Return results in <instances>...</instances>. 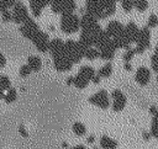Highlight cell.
<instances>
[{
    "instance_id": "obj_39",
    "label": "cell",
    "mask_w": 158,
    "mask_h": 149,
    "mask_svg": "<svg viewBox=\"0 0 158 149\" xmlns=\"http://www.w3.org/2000/svg\"><path fill=\"white\" fill-rule=\"evenodd\" d=\"M1 1H2V4L6 6V9L14 7V5H15V2H16V0H1Z\"/></svg>"
},
{
    "instance_id": "obj_22",
    "label": "cell",
    "mask_w": 158,
    "mask_h": 149,
    "mask_svg": "<svg viewBox=\"0 0 158 149\" xmlns=\"http://www.w3.org/2000/svg\"><path fill=\"white\" fill-rule=\"evenodd\" d=\"M99 1H100L101 6L104 7V11H105L106 16H110V15L115 14V11H116V5H115L116 0H99Z\"/></svg>"
},
{
    "instance_id": "obj_9",
    "label": "cell",
    "mask_w": 158,
    "mask_h": 149,
    "mask_svg": "<svg viewBox=\"0 0 158 149\" xmlns=\"http://www.w3.org/2000/svg\"><path fill=\"white\" fill-rule=\"evenodd\" d=\"M32 42H33V44H35V47L37 48L38 52H41V53L48 52V49H49V42H51L48 33H46V32H43V31L40 30L38 33L32 39Z\"/></svg>"
},
{
    "instance_id": "obj_4",
    "label": "cell",
    "mask_w": 158,
    "mask_h": 149,
    "mask_svg": "<svg viewBox=\"0 0 158 149\" xmlns=\"http://www.w3.org/2000/svg\"><path fill=\"white\" fill-rule=\"evenodd\" d=\"M28 18H30V15H28V10L25 6V4L21 1H16L14 5V10H12V21L16 23L23 25Z\"/></svg>"
},
{
    "instance_id": "obj_21",
    "label": "cell",
    "mask_w": 158,
    "mask_h": 149,
    "mask_svg": "<svg viewBox=\"0 0 158 149\" xmlns=\"http://www.w3.org/2000/svg\"><path fill=\"white\" fill-rule=\"evenodd\" d=\"M27 65L31 68L32 71H38L42 68V60L38 55H30L27 58Z\"/></svg>"
},
{
    "instance_id": "obj_27",
    "label": "cell",
    "mask_w": 158,
    "mask_h": 149,
    "mask_svg": "<svg viewBox=\"0 0 158 149\" xmlns=\"http://www.w3.org/2000/svg\"><path fill=\"white\" fill-rule=\"evenodd\" d=\"M72 129H73L74 134L78 135V137H81V135H84V134L86 133V127H85L81 122H74Z\"/></svg>"
},
{
    "instance_id": "obj_23",
    "label": "cell",
    "mask_w": 158,
    "mask_h": 149,
    "mask_svg": "<svg viewBox=\"0 0 158 149\" xmlns=\"http://www.w3.org/2000/svg\"><path fill=\"white\" fill-rule=\"evenodd\" d=\"M78 74H80L81 76H84V78L88 79L89 81H91V79L95 76L96 73H95V70H94L93 66H90V65H83V66H80Z\"/></svg>"
},
{
    "instance_id": "obj_36",
    "label": "cell",
    "mask_w": 158,
    "mask_h": 149,
    "mask_svg": "<svg viewBox=\"0 0 158 149\" xmlns=\"http://www.w3.org/2000/svg\"><path fill=\"white\" fill-rule=\"evenodd\" d=\"M1 20L4 22H11L12 21V12H10L9 10L1 12Z\"/></svg>"
},
{
    "instance_id": "obj_29",
    "label": "cell",
    "mask_w": 158,
    "mask_h": 149,
    "mask_svg": "<svg viewBox=\"0 0 158 149\" xmlns=\"http://www.w3.org/2000/svg\"><path fill=\"white\" fill-rule=\"evenodd\" d=\"M11 87V81H10V79H9V76H6V75H1L0 76V89L1 90H9Z\"/></svg>"
},
{
    "instance_id": "obj_24",
    "label": "cell",
    "mask_w": 158,
    "mask_h": 149,
    "mask_svg": "<svg viewBox=\"0 0 158 149\" xmlns=\"http://www.w3.org/2000/svg\"><path fill=\"white\" fill-rule=\"evenodd\" d=\"M88 84H89V80L88 79H85L84 76H81L80 74H77L75 76H74V86L77 87V89H85L86 86H88Z\"/></svg>"
},
{
    "instance_id": "obj_13",
    "label": "cell",
    "mask_w": 158,
    "mask_h": 149,
    "mask_svg": "<svg viewBox=\"0 0 158 149\" xmlns=\"http://www.w3.org/2000/svg\"><path fill=\"white\" fill-rule=\"evenodd\" d=\"M53 64H54V68H56L57 71H68L73 66V63L69 60V58L67 55H62V57L54 58L53 59Z\"/></svg>"
},
{
    "instance_id": "obj_28",
    "label": "cell",
    "mask_w": 158,
    "mask_h": 149,
    "mask_svg": "<svg viewBox=\"0 0 158 149\" xmlns=\"http://www.w3.org/2000/svg\"><path fill=\"white\" fill-rule=\"evenodd\" d=\"M84 57H85L86 59H89V60H94V59H96L98 57H100V52H99L96 48L90 47V48H88V49L85 50Z\"/></svg>"
},
{
    "instance_id": "obj_41",
    "label": "cell",
    "mask_w": 158,
    "mask_h": 149,
    "mask_svg": "<svg viewBox=\"0 0 158 149\" xmlns=\"http://www.w3.org/2000/svg\"><path fill=\"white\" fill-rule=\"evenodd\" d=\"M6 65V58H5V55L0 52V68H2V66H5Z\"/></svg>"
},
{
    "instance_id": "obj_16",
    "label": "cell",
    "mask_w": 158,
    "mask_h": 149,
    "mask_svg": "<svg viewBox=\"0 0 158 149\" xmlns=\"http://www.w3.org/2000/svg\"><path fill=\"white\" fill-rule=\"evenodd\" d=\"M115 50H116V47L115 44L112 43V39H110V42L107 44H105L99 52H100V58L104 59V60H111L115 55Z\"/></svg>"
},
{
    "instance_id": "obj_26",
    "label": "cell",
    "mask_w": 158,
    "mask_h": 149,
    "mask_svg": "<svg viewBox=\"0 0 158 149\" xmlns=\"http://www.w3.org/2000/svg\"><path fill=\"white\" fill-rule=\"evenodd\" d=\"M111 74H112V65H111V63H106L98 71V75L100 78H109Z\"/></svg>"
},
{
    "instance_id": "obj_43",
    "label": "cell",
    "mask_w": 158,
    "mask_h": 149,
    "mask_svg": "<svg viewBox=\"0 0 158 149\" xmlns=\"http://www.w3.org/2000/svg\"><path fill=\"white\" fill-rule=\"evenodd\" d=\"M100 80H101V78H100L98 74H95V76L91 79V81H93L94 84H99V83H100Z\"/></svg>"
},
{
    "instance_id": "obj_35",
    "label": "cell",
    "mask_w": 158,
    "mask_h": 149,
    "mask_svg": "<svg viewBox=\"0 0 158 149\" xmlns=\"http://www.w3.org/2000/svg\"><path fill=\"white\" fill-rule=\"evenodd\" d=\"M121 6H122V9L125 10V11H131L132 10V7H133V0H123L122 2H121Z\"/></svg>"
},
{
    "instance_id": "obj_10",
    "label": "cell",
    "mask_w": 158,
    "mask_h": 149,
    "mask_svg": "<svg viewBox=\"0 0 158 149\" xmlns=\"http://www.w3.org/2000/svg\"><path fill=\"white\" fill-rule=\"evenodd\" d=\"M48 52L51 53L52 58H58L62 55H65V47H64V42L60 38H53L49 42V49Z\"/></svg>"
},
{
    "instance_id": "obj_19",
    "label": "cell",
    "mask_w": 158,
    "mask_h": 149,
    "mask_svg": "<svg viewBox=\"0 0 158 149\" xmlns=\"http://www.w3.org/2000/svg\"><path fill=\"white\" fill-rule=\"evenodd\" d=\"M112 39V43L115 44V47H116V49L117 48H125V49H130L131 47H130V44H131V42L126 38V36L122 33V34H120V36H117V37H114V38H111Z\"/></svg>"
},
{
    "instance_id": "obj_33",
    "label": "cell",
    "mask_w": 158,
    "mask_h": 149,
    "mask_svg": "<svg viewBox=\"0 0 158 149\" xmlns=\"http://www.w3.org/2000/svg\"><path fill=\"white\" fill-rule=\"evenodd\" d=\"M158 25V16L154 15V14H151L148 16V20H147V27H156Z\"/></svg>"
},
{
    "instance_id": "obj_45",
    "label": "cell",
    "mask_w": 158,
    "mask_h": 149,
    "mask_svg": "<svg viewBox=\"0 0 158 149\" xmlns=\"http://www.w3.org/2000/svg\"><path fill=\"white\" fill-rule=\"evenodd\" d=\"M68 149H86L84 144H78V145H74L72 148H68Z\"/></svg>"
},
{
    "instance_id": "obj_15",
    "label": "cell",
    "mask_w": 158,
    "mask_h": 149,
    "mask_svg": "<svg viewBox=\"0 0 158 149\" xmlns=\"http://www.w3.org/2000/svg\"><path fill=\"white\" fill-rule=\"evenodd\" d=\"M123 34L126 36V38L132 43V42H137V38H138V34H139V30L138 27L136 26L135 22H128L126 26H125V31H123Z\"/></svg>"
},
{
    "instance_id": "obj_52",
    "label": "cell",
    "mask_w": 158,
    "mask_h": 149,
    "mask_svg": "<svg viewBox=\"0 0 158 149\" xmlns=\"http://www.w3.org/2000/svg\"><path fill=\"white\" fill-rule=\"evenodd\" d=\"M116 1H121V2H122V1H123V0H116Z\"/></svg>"
},
{
    "instance_id": "obj_50",
    "label": "cell",
    "mask_w": 158,
    "mask_h": 149,
    "mask_svg": "<svg viewBox=\"0 0 158 149\" xmlns=\"http://www.w3.org/2000/svg\"><path fill=\"white\" fill-rule=\"evenodd\" d=\"M154 54H156V55H158V43L156 44V48H154Z\"/></svg>"
},
{
    "instance_id": "obj_25",
    "label": "cell",
    "mask_w": 158,
    "mask_h": 149,
    "mask_svg": "<svg viewBox=\"0 0 158 149\" xmlns=\"http://www.w3.org/2000/svg\"><path fill=\"white\" fill-rule=\"evenodd\" d=\"M16 99H17V91H16V89L15 87H10L6 91L5 96H4V101L6 103H12V102L16 101Z\"/></svg>"
},
{
    "instance_id": "obj_47",
    "label": "cell",
    "mask_w": 158,
    "mask_h": 149,
    "mask_svg": "<svg viewBox=\"0 0 158 149\" xmlns=\"http://www.w3.org/2000/svg\"><path fill=\"white\" fill-rule=\"evenodd\" d=\"M86 142H88V143H90V144H91V143H94V142H95V137H94L93 134H90V135L86 138Z\"/></svg>"
},
{
    "instance_id": "obj_40",
    "label": "cell",
    "mask_w": 158,
    "mask_h": 149,
    "mask_svg": "<svg viewBox=\"0 0 158 149\" xmlns=\"http://www.w3.org/2000/svg\"><path fill=\"white\" fill-rule=\"evenodd\" d=\"M149 112L153 116V118H158V108L156 106H151L149 107Z\"/></svg>"
},
{
    "instance_id": "obj_44",
    "label": "cell",
    "mask_w": 158,
    "mask_h": 149,
    "mask_svg": "<svg viewBox=\"0 0 158 149\" xmlns=\"http://www.w3.org/2000/svg\"><path fill=\"white\" fill-rule=\"evenodd\" d=\"M65 83H67V85H73V84H74V76H69V78H67Z\"/></svg>"
},
{
    "instance_id": "obj_8",
    "label": "cell",
    "mask_w": 158,
    "mask_h": 149,
    "mask_svg": "<svg viewBox=\"0 0 158 149\" xmlns=\"http://www.w3.org/2000/svg\"><path fill=\"white\" fill-rule=\"evenodd\" d=\"M20 32H21V34L23 36V37H26V38H28V39H33L35 38V36L38 33V31H40V27H38V25L30 17L23 25H21L20 26Z\"/></svg>"
},
{
    "instance_id": "obj_42",
    "label": "cell",
    "mask_w": 158,
    "mask_h": 149,
    "mask_svg": "<svg viewBox=\"0 0 158 149\" xmlns=\"http://www.w3.org/2000/svg\"><path fill=\"white\" fill-rule=\"evenodd\" d=\"M142 135H143V139H144V140H149V139H151V137H152V135H151V132L148 133L147 131H144V132L142 133Z\"/></svg>"
},
{
    "instance_id": "obj_5",
    "label": "cell",
    "mask_w": 158,
    "mask_h": 149,
    "mask_svg": "<svg viewBox=\"0 0 158 149\" xmlns=\"http://www.w3.org/2000/svg\"><path fill=\"white\" fill-rule=\"evenodd\" d=\"M149 41H151V32H149V28L146 26L139 30V34H138L136 48H135L136 53L142 54L147 48H149Z\"/></svg>"
},
{
    "instance_id": "obj_32",
    "label": "cell",
    "mask_w": 158,
    "mask_h": 149,
    "mask_svg": "<svg viewBox=\"0 0 158 149\" xmlns=\"http://www.w3.org/2000/svg\"><path fill=\"white\" fill-rule=\"evenodd\" d=\"M31 73H32V70H31V68H30L27 64L21 65L20 69H19V74H20L21 78H26V76H28Z\"/></svg>"
},
{
    "instance_id": "obj_12",
    "label": "cell",
    "mask_w": 158,
    "mask_h": 149,
    "mask_svg": "<svg viewBox=\"0 0 158 149\" xmlns=\"http://www.w3.org/2000/svg\"><path fill=\"white\" fill-rule=\"evenodd\" d=\"M123 31H125V26L118 21H110L105 28V32L109 34L110 38H114V37L122 34Z\"/></svg>"
},
{
    "instance_id": "obj_37",
    "label": "cell",
    "mask_w": 158,
    "mask_h": 149,
    "mask_svg": "<svg viewBox=\"0 0 158 149\" xmlns=\"http://www.w3.org/2000/svg\"><path fill=\"white\" fill-rule=\"evenodd\" d=\"M151 64H152V69H153L156 73H158V55L153 54V55L151 57Z\"/></svg>"
},
{
    "instance_id": "obj_2",
    "label": "cell",
    "mask_w": 158,
    "mask_h": 149,
    "mask_svg": "<svg viewBox=\"0 0 158 149\" xmlns=\"http://www.w3.org/2000/svg\"><path fill=\"white\" fill-rule=\"evenodd\" d=\"M80 28V18L75 14H63L60 17V30L64 33H74Z\"/></svg>"
},
{
    "instance_id": "obj_1",
    "label": "cell",
    "mask_w": 158,
    "mask_h": 149,
    "mask_svg": "<svg viewBox=\"0 0 158 149\" xmlns=\"http://www.w3.org/2000/svg\"><path fill=\"white\" fill-rule=\"evenodd\" d=\"M64 47H65V55L69 58V60L75 64V63H79L80 59L84 57L85 54V50L88 49L84 44H81L79 41L75 42L73 39H69L64 43Z\"/></svg>"
},
{
    "instance_id": "obj_48",
    "label": "cell",
    "mask_w": 158,
    "mask_h": 149,
    "mask_svg": "<svg viewBox=\"0 0 158 149\" xmlns=\"http://www.w3.org/2000/svg\"><path fill=\"white\" fill-rule=\"evenodd\" d=\"M6 10H7V9H6V6H5V5L2 4V1L0 0V11H1V12H4V11H6Z\"/></svg>"
},
{
    "instance_id": "obj_18",
    "label": "cell",
    "mask_w": 158,
    "mask_h": 149,
    "mask_svg": "<svg viewBox=\"0 0 158 149\" xmlns=\"http://www.w3.org/2000/svg\"><path fill=\"white\" fill-rule=\"evenodd\" d=\"M79 42H80L81 44H84L86 48H90V47L94 46L95 38H94V36H93L89 31H81L80 37H79Z\"/></svg>"
},
{
    "instance_id": "obj_53",
    "label": "cell",
    "mask_w": 158,
    "mask_h": 149,
    "mask_svg": "<svg viewBox=\"0 0 158 149\" xmlns=\"http://www.w3.org/2000/svg\"><path fill=\"white\" fill-rule=\"evenodd\" d=\"M157 84H158V76H157Z\"/></svg>"
},
{
    "instance_id": "obj_20",
    "label": "cell",
    "mask_w": 158,
    "mask_h": 149,
    "mask_svg": "<svg viewBox=\"0 0 158 149\" xmlns=\"http://www.w3.org/2000/svg\"><path fill=\"white\" fill-rule=\"evenodd\" d=\"M117 145H118V143L115 139L110 138L109 135H102L100 138V147L102 149H116Z\"/></svg>"
},
{
    "instance_id": "obj_31",
    "label": "cell",
    "mask_w": 158,
    "mask_h": 149,
    "mask_svg": "<svg viewBox=\"0 0 158 149\" xmlns=\"http://www.w3.org/2000/svg\"><path fill=\"white\" fill-rule=\"evenodd\" d=\"M151 135L158 139V118H152L151 123Z\"/></svg>"
},
{
    "instance_id": "obj_54",
    "label": "cell",
    "mask_w": 158,
    "mask_h": 149,
    "mask_svg": "<svg viewBox=\"0 0 158 149\" xmlns=\"http://www.w3.org/2000/svg\"><path fill=\"white\" fill-rule=\"evenodd\" d=\"M0 76H1V74H0Z\"/></svg>"
},
{
    "instance_id": "obj_6",
    "label": "cell",
    "mask_w": 158,
    "mask_h": 149,
    "mask_svg": "<svg viewBox=\"0 0 158 149\" xmlns=\"http://www.w3.org/2000/svg\"><path fill=\"white\" fill-rule=\"evenodd\" d=\"M88 101L102 110H106L109 108V105H110V101H109V95H107V91L106 90H99L98 92H95L94 95H91Z\"/></svg>"
},
{
    "instance_id": "obj_3",
    "label": "cell",
    "mask_w": 158,
    "mask_h": 149,
    "mask_svg": "<svg viewBox=\"0 0 158 149\" xmlns=\"http://www.w3.org/2000/svg\"><path fill=\"white\" fill-rule=\"evenodd\" d=\"M74 0H53L51 1V9L56 14H72L75 10Z\"/></svg>"
},
{
    "instance_id": "obj_49",
    "label": "cell",
    "mask_w": 158,
    "mask_h": 149,
    "mask_svg": "<svg viewBox=\"0 0 158 149\" xmlns=\"http://www.w3.org/2000/svg\"><path fill=\"white\" fill-rule=\"evenodd\" d=\"M4 96H5L4 90H1V89H0V100H1V99H4Z\"/></svg>"
},
{
    "instance_id": "obj_7",
    "label": "cell",
    "mask_w": 158,
    "mask_h": 149,
    "mask_svg": "<svg viewBox=\"0 0 158 149\" xmlns=\"http://www.w3.org/2000/svg\"><path fill=\"white\" fill-rule=\"evenodd\" d=\"M85 9H86V12L88 14L93 15L98 20L106 17V14L104 11V7L101 6V4H100L99 0H85Z\"/></svg>"
},
{
    "instance_id": "obj_11",
    "label": "cell",
    "mask_w": 158,
    "mask_h": 149,
    "mask_svg": "<svg viewBox=\"0 0 158 149\" xmlns=\"http://www.w3.org/2000/svg\"><path fill=\"white\" fill-rule=\"evenodd\" d=\"M111 97H112V110L115 112L122 111L125 108V106H126V102H127V99L123 95V92L121 90L116 89V90L112 91Z\"/></svg>"
},
{
    "instance_id": "obj_17",
    "label": "cell",
    "mask_w": 158,
    "mask_h": 149,
    "mask_svg": "<svg viewBox=\"0 0 158 149\" xmlns=\"http://www.w3.org/2000/svg\"><path fill=\"white\" fill-rule=\"evenodd\" d=\"M96 23H98V18L94 17L93 15L88 14V12H84L80 17V28H81V31L83 30H89V28L94 27Z\"/></svg>"
},
{
    "instance_id": "obj_51",
    "label": "cell",
    "mask_w": 158,
    "mask_h": 149,
    "mask_svg": "<svg viewBox=\"0 0 158 149\" xmlns=\"http://www.w3.org/2000/svg\"><path fill=\"white\" fill-rule=\"evenodd\" d=\"M62 147H63V148H68V143L63 142V143H62Z\"/></svg>"
},
{
    "instance_id": "obj_14",
    "label": "cell",
    "mask_w": 158,
    "mask_h": 149,
    "mask_svg": "<svg viewBox=\"0 0 158 149\" xmlns=\"http://www.w3.org/2000/svg\"><path fill=\"white\" fill-rule=\"evenodd\" d=\"M149 79H151V71H149V69L146 68V66H139L137 69L136 74H135V80L139 85L144 86V85H147L149 83Z\"/></svg>"
},
{
    "instance_id": "obj_38",
    "label": "cell",
    "mask_w": 158,
    "mask_h": 149,
    "mask_svg": "<svg viewBox=\"0 0 158 149\" xmlns=\"http://www.w3.org/2000/svg\"><path fill=\"white\" fill-rule=\"evenodd\" d=\"M19 133H20V135H22L23 138H27V137H28V132H27L25 124H20V126H19Z\"/></svg>"
},
{
    "instance_id": "obj_30",
    "label": "cell",
    "mask_w": 158,
    "mask_h": 149,
    "mask_svg": "<svg viewBox=\"0 0 158 149\" xmlns=\"http://www.w3.org/2000/svg\"><path fill=\"white\" fill-rule=\"evenodd\" d=\"M133 7H136L138 11H146L148 9V1L147 0H133Z\"/></svg>"
},
{
    "instance_id": "obj_34",
    "label": "cell",
    "mask_w": 158,
    "mask_h": 149,
    "mask_svg": "<svg viewBox=\"0 0 158 149\" xmlns=\"http://www.w3.org/2000/svg\"><path fill=\"white\" fill-rule=\"evenodd\" d=\"M136 54V50L135 49H132V48H130V49H126V52L123 53V55H122V58H123V60H125V63H128L132 58H133V55Z\"/></svg>"
},
{
    "instance_id": "obj_46",
    "label": "cell",
    "mask_w": 158,
    "mask_h": 149,
    "mask_svg": "<svg viewBox=\"0 0 158 149\" xmlns=\"http://www.w3.org/2000/svg\"><path fill=\"white\" fill-rule=\"evenodd\" d=\"M123 68H125V70H127V71H131V70H132V65H131L130 63H125V64H123Z\"/></svg>"
}]
</instances>
